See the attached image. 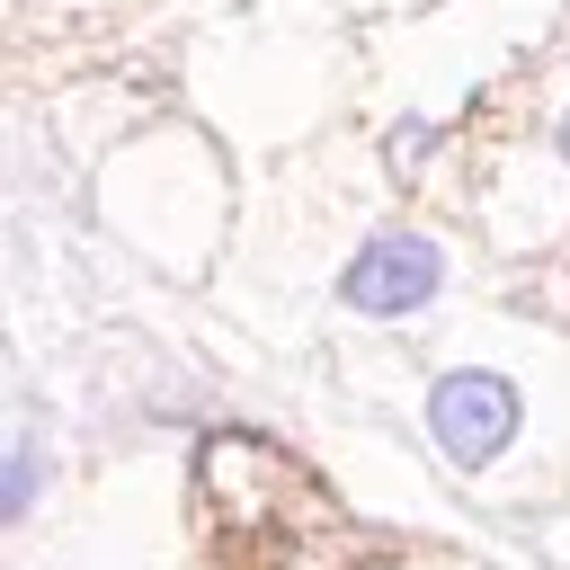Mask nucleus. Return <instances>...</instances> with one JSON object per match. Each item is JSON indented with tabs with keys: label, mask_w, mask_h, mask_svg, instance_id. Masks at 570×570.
Wrapping results in <instances>:
<instances>
[{
	"label": "nucleus",
	"mask_w": 570,
	"mask_h": 570,
	"mask_svg": "<svg viewBox=\"0 0 570 570\" xmlns=\"http://www.w3.org/2000/svg\"><path fill=\"white\" fill-rule=\"evenodd\" d=\"M419 428L454 472H499L525 436V392L499 365H445L419 401Z\"/></svg>",
	"instance_id": "nucleus-1"
},
{
	"label": "nucleus",
	"mask_w": 570,
	"mask_h": 570,
	"mask_svg": "<svg viewBox=\"0 0 570 570\" xmlns=\"http://www.w3.org/2000/svg\"><path fill=\"white\" fill-rule=\"evenodd\" d=\"M445 294V240L436 232H410V223H383L374 240H356V258L338 267V303L356 321H410Z\"/></svg>",
	"instance_id": "nucleus-2"
},
{
	"label": "nucleus",
	"mask_w": 570,
	"mask_h": 570,
	"mask_svg": "<svg viewBox=\"0 0 570 570\" xmlns=\"http://www.w3.org/2000/svg\"><path fill=\"white\" fill-rule=\"evenodd\" d=\"M36 490H45V428L18 419V436H9V472H0V517L18 525V517L36 508Z\"/></svg>",
	"instance_id": "nucleus-3"
},
{
	"label": "nucleus",
	"mask_w": 570,
	"mask_h": 570,
	"mask_svg": "<svg viewBox=\"0 0 570 570\" xmlns=\"http://www.w3.org/2000/svg\"><path fill=\"white\" fill-rule=\"evenodd\" d=\"M552 142H561V160H570V107H561V134H552Z\"/></svg>",
	"instance_id": "nucleus-4"
}]
</instances>
